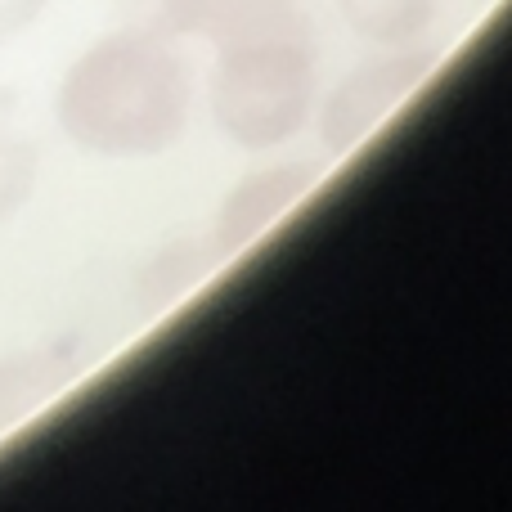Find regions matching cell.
<instances>
[{"label": "cell", "mask_w": 512, "mask_h": 512, "mask_svg": "<svg viewBox=\"0 0 512 512\" xmlns=\"http://www.w3.org/2000/svg\"><path fill=\"white\" fill-rule=\"evenodd\" d=\"M54 113L63 135L95 158H153L189 122V68L171 36L126 27L72 59Z\"/></svg>", "instance_id": "6da1fadb"}, {"label": "cell", "mask_w": 512, "mask_h": 512, "mask_svg": "<svg viewBox=\"0 0 512 512\" xmlns=\"http://www.w3.org/2000/svg\"><path fill=\"white\" fill-rule=\"evenodd\" d=\"M212 113L230 140L274 149L292 140L315 99V45L301 14L216 45Z\"/></svg>", "instance_id": "7a4b0ae2"}, {"label": "cell", "mask_w": 512, "mask_h": 512, "mask_svg": "<svg viewBox=\"0 0 512 512\" xmlns=\"http://www.w3.org/2000/svg\"><path fill=\"white\" fill-rule=\"evenodd\" d=\"M427 72H432L427 54H387V59H373L364 68H355L324 99V113H319L324 144L333 153L360 149L378 126H387L405 108V99L423 86Z\"/></svg>", "instance_id": "3957f363"}, {"label": "cell", "mask_w": 512, "mask_h": 512, "mask_svg": "<svg viewBox=\"0 0 512 512\" xmlns=\"http://www.w3.org/2000/svg\"><path fill=\"white\" fill-rule=\"evenodd\" d=\"M113 5L122 9L126 27L158 36H207L216 45L297 14V0H113Z\"/></svg>", "instance_id": "277c9868"}, {"label": "cell", "mask_w": 512, "mask_h": 512, "mask_svg": "<svg viewBox=\"0 0 512 512\" xmlns=\"http://www.w3.org/2000/svg\"><path fill=\"white\" fill-rule=\"evenodd\" d=\"M315 176L306 167H270L248 176L230 198H225L221 216H216V252L234 256L248 252L256 239L279 230L292 216V207L310 194Z\"/></svg>", "instance_id": "5b68a950"}, {"label": "cell", "mask_w": 512, "mask_h": 512, "mask_svg": "<svg viewBox=\"0 0 512 512\" xmlns=\"http://www.w3.org/2000/svg\"><path fill=\"white\" fill-rule=\"evenodd\" d=\"M63 382H68V364H59L54 355L32 351L0 360V432H9L41 405H50L63 391Z\"/></svg>", "instance_id": "8992f818"}, {"label": "cell", "mask_w": 512, "mask_h": 512, "mask_svg": "<svg viewBox=\"0 0 512 512\" xmlns=\"http://www.w3.org/2000/svg\"><path fill=\"white\" fill-rule=\"evenodd\" d=\"M342 18L378 45H409L427 32L441 0H337Z\"/></svg>", "instance_id": "52a82bcc"}, {"label": "cell", "mask_w": 512, "mask_h": 512, "mask_svg": "<svg viewBox=\"0 0 512 512\" xmlns=\"http://www.w3.org/2000/svg\"><path fill=\"white\" fill-rule=\"evenodd\" d=\"M32 185H36V153L14 131L0 126V225L32 198Z\"/></svg>", "instance_id": "ba28073f"}, {"label": "cell", "mask_w": 512, "mask_h": 512, "mask_svg": "<svg viewBox=\"0 0 512 512\" xmlns=\"http://www.w3.org/2000/svg\"><path fill=\"white\" fill-rule=\"evenodd\" d=\"M45 5H50V0H0V45L23 36L27 27L45 14Z\"/></svg>", "instance_id": "9c48e42d"}]
</instances>
